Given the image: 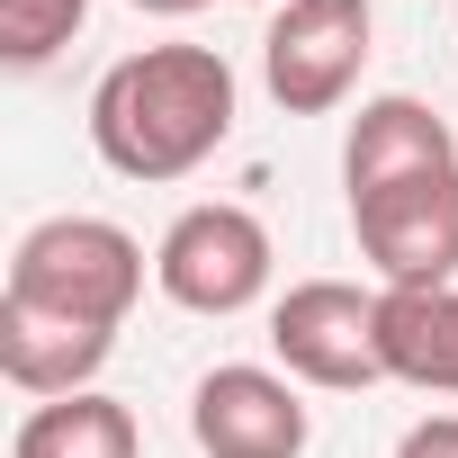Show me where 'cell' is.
Instances as JSON below:
<instances>
[{
	"mask_svg": "<svg viewBox=\"0 0 458 458\" xmlns=\"http://www.w3.org/2000/svg\"><path fill=\"white\" fill-rule=\"evenodd\" d=\"M234 135V64L216 46H144L117 55L90 90V153L117 180H189Z\"/></svg>",
	"mask_w": 458,
	"mask_h": 458,
	"instance_id": "1",
	"label": "cell"
},
{
	"mask_svg": "<svg viewBox=\"0 0 458 458\" xmlns=\"http://www.w3.org/2000/svg\"><path fill=\"white\" fill-rule=\"evenodd\" d=\"M10 297L81 315L99 333H126V315L144 297V243L108 216H46L10 252Z\"/></svg>",
	"mask_w": 458,
	"mask_h": 458,
	"instance_id": "2",
	"label": "cell"
},
{
	"mask_svg": "<svg viewBox=\"0 0 458 458\" xmlns=\"http://www.w3.org/2000/svg\"><path fill=\"white\" fill-rule=\"evenodd\" d=\"M270 225L234 198H207V207H180L153 243V288L180 306V315H243L270 297Z\"/></svg>",
	"mask_w": 458,
	"mask_h": 458,
	"instance_id": "3",
	"label": "cell"
},
{
	"mask_svg": "<svg viewBox=\"0 0 458 458\" xmlns=\"http://www.w3.org/2000/svg\"><path fill=\"white\" fill-rule=\"evenodd\" d=\"M377 306L386 288H351V279H297L270 306V360L297 386H386V342H377Z\"/></svg>",
	"mask_w": 458,
	"mask_h": 458,
	"instance_id": "4",
	"label": "cell"
},
{
	"mask_svg": "<svg viewBox=\"0 0 458 458\" xmlns=\"http://www.w3.org/2000/svg\"><path fill=\"white\" fill-rule=\"evenodd\" d=\"M369 0H279L261 37V81L288 117H333L369 72Z\"/></svg>",
	"mask_w": 458,
	"mask_h": 458,
	"instance_id": "5",
	"label": "cell"
},
{
	"mask_svg": "<svg viewBox=\"0 0 458 458\" xmlns=\"http://www.w3.org/2000/svg\"><path fill=\"white\" fill-rule=\"evenodd\" d=\"M351 234L386 288H458V171L351 198Z\"/></svg>",
	"mask_w": 458,
	"mask_h": 458,
	"instance_id": "6",
	"label": "cell"
},
{
	"mask_svg": "<svg viewBox=\"0 0 458 458\" xmlns=\"http://www.w3.org/2000/svg\"><path fill=\"white\" fill-rule=\"evenodd\" d=\"M189 440L207 458H306L315 422L288 369H252V360H225L198 377L189 395Z\"/></svg>",
	"mask_w": 458,
	"mask_h": 458,
	"instance_id": "7",
	"label": "cell"
},
{
	"mask_svg": "<svg viewBox=\"0 0 458 458\" xmlns=\"http://www.w3.org/2000/svg\"><path fill=\"white\" fill-rule=\"evenodd\" d=\"M431 171H458V135L440 108L386 90V99H360L351 135H342V189L369 198V189H395V180H431Z\"/></svg>",
	"mask_w": 458,
	"mask_h": 458,
	"instance_id": "8",
	"label": "cell"
},
{
	"mask_svg": "<svg viewBox=\"0 0 458 458\" xmlns=\"http://www.w3.org/2000/svg\"><path fill=\"white\" fill-rule=\"evenodd\" d=\"M108 351H117V333H99L81 315H55V306H28V297L0 288V377L19 395H37V404L46 395H81L108 369Z\"/></svg>",
	"mask_w": 458,
	"mask_h": 458,
	"instance_id": "9",
	"label": "cell"
},
{
	"mask_svg": "<svg viewBox=\"0 0 458 458\" xmlns=\"http://www.w3.org/2000/svg\"><path fill=\"white\" fill-rule=\"evenodd\" d=\"M386 377L413 395H458V288H386L377 306Z\"/></svg>",
	"mask_w": 458,
	"mask_h": 458,
	"instance_id": "10",
	"label": "cell"
},
{
	"mask_svg": "<svg viewBox=\"0 0 458 458\" xmlns=\"http://www.w3.org/2000/svg\"><path fill=\"white\" fill-rule=\"evenodd\" d=\"M10 458H144V422L135 404L81 386V395H46L19 431H10Z\"/></svg>",
	"mask_w": 458,
	"mask_h": 458,
	"instance_id": "11",
	"label": "cell"
},
{
	"mask_svg": "<svg viewBox=\"0 0 458 458\" xmlns=\"http://www.w3.org/2000/svg\"><path fill=\"white\" fill-rule=\"evenodd\" d=\"M90 19V0H0V64L10 72H37L55 64Z\"/></svg>",
	"mask_w": 458,
	"mask_h": 458,
	"instance_id": "12",
	"label": "cell"
},
{
	"mask_svg": "<svg viewBox=\"0 0 458 458\" xmlns=\"http://www.w3.org/2000/svg\"><path fill=\"white\" fill-rule=\"evenodd\" d=\"M395 458H458V413H422V422L395 440Z\"/></svg>",
	"mask_w": 458,
	"mask_h": 458,
	"instance_id": "13",
	"label": "cell"
},
{
	"mask_svg": "<svg viewBox=\"0 0 458 458\" xmlns=\"http://www.w3.org/2000/svg\"><path fill=\"white\" fill-rule=\"evenodd\" d=\"M126 10H144V19H189V10H207V0H126Z\"/></svg>",
	"mask_w": 458,
	"mask_h": 458,
	"instance_id": "14",
	"label": "cell"
},
{
	"mask_svg": "<svg viewBox=\"0 0 458 458\" xmlns=\"http://www.w3.org/2000/svg\"><path fill=\"white\" fill-rule=\"evenodd\" d=\"M270 10H279V0H270Z\"/></svg>",
	"mask_w": 458,
	"mask_h": 458,
	"instance_id": "15",
	"label": "cell"
}]
</instances>
